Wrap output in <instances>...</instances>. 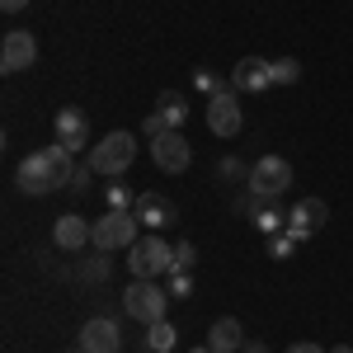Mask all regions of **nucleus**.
Returning a JSON list of instances; mask_svg holds the SVG:
<instances>
[{
    "instance_id": "1",
    "label": "nucleus",
    "mask_w": 353,
    "mask_h": 353,
    "mask_svg": "<svg viewBox=\"0 0 353 353\" xmlns=\"http://www.w3.org/2000/svg\"><path fill=\"white\" fill-rule=\"evenodd\" d=\"M14 174H19V189L33 193V198L57 193V189H66L71 174H76V151H66L61 141H52V146H43V151H28Z\"/></svg>"
},
{
    "instance_id": "2",
    "label": "nucleus",
    "mask_w": 353,
    "mask_h": 353,
    "mask_svg": "<svg viewBox=\"0 0 353 353\" xmlns=\"http://www.w3.org/2000/svg\"><path fill=\"white\" fill-rule=\"evenodd\" d=\"M132 161H137V137L132 132H104V141H94V146H90V165H94L104 179L128 174Z\"/></svg>"
},
{
    "instance_id": "3",
    "label": "nucleus",
    "mask_w": 353,
    "mask_h": 353,
    "mask_svg": "<svg viewBox=\"0 0 353 353\" xmlns=\"http://www.w3.org/2000/svg\"><path fill=\"white\" fill-rule=\"evenodd\" d=\"M165 306H170V288H156V278H132V288L123 292V311L141 325L165 321Z\"/></svg>"
},
{
    "instance_id": "4",
    "label": "nucleus",
    "mask_w": 353,
    "mask_h": 353,
    "mask_svg": "<svg viewBox=\"0 0 353 353\" xmlns=\"http://www.w3.org/2000/svg\"><path fill=\"white\" fill-rule=\"evenodd\" d=\"M128 269H132V278H161V273L174 269V245L161 241V236H141L128 250Z\"/></svg>"
},
{
    "instance_id": "5",
    "label": "nucleus",
    "mask_w": 353,
    "mask_h": 353,
    "mask_svg": "<svg viewBox=\"0 0 353 353\" xmlns=\"http://www.w3.org/2000/svg\"><path fill=\"white\" fill-rule=\"evenodd\" d=\"M292 189V161L288 156H259L250 170V193L254 198H283Z\"/></svg>"
},
{
    "instance_id": "6",
    "label": "nucleus",
    "mask_w": 353,
    "mask_h": 353,
    "mask_svg": "<svg viewBox=\"0 0 353 353\" xmlns=\"http://www.w3.org/2000/svg\"><path fill=\"white\" fill-rule=\"evenodd\" d=\"M137 245V212H104L94 221V250H132Z\"/></svg>"
},
{
    "instance_id": "7",
    "label": "nucleus",
    "mask_w": 353,
    "mask_h": 353,
    "mask_svg": "<svg viewBox=\"0 0 353 353\" xmlns=\"http://www.w3.org/2000/svg\"><path fill=\"white\" fill-rule=\"evenodd\" d=\"M208 128H212V132H217V137H236V132H241V128H245V113H241V94H236L231 85H226L221 94H212V99H208Z\"/></svg>"
},
{
    "instance_id": "8",
    "label": "nucleus",
    "mask_w": 353,
    "mask_h": 353,
    "mask_svg": "<svg viewBox=\"0 0 353 353\" xmlns=\"http://www.w3.org/2000/svg\"><path fill=\"white\" fill-rule=\"evenodd\" d=\"M151 161L161 165L165 174H184V170L193 165V146L184 141V132H179V128H170L165 137H156V141H151Z\"/></svg>"
},
{
    "instance_id": "9",
    "label": "nucleus",
    "mask_w": 353,
    "mask_h": 353,
    "mask_svg": "<svg viewBox=\"0 0 353 353\" xmlns=\"http://www.w3.org/2000/svg\"><path fill=\"white\" fill-rule=\"evenodd\" d=\"M38 61V43H33V33L28 28H10L5 33V43H0V71H28Z\"/></svg>"
},
{
    "instance_id": "10",
    "label": "nucleus",
    "mask_w": 353,
    "mask_h": 353,
    "mask_svg": "<svg viewBox=\"0 0 353 353\" xmlns=\"http://www.w3.org/2000/svg\"><path fill=\"white\" fill-rule=\"evenodd\" d=\"M231 90L236 94H264L273 90V71L264 57H241L236 66H231Z\"/></svg>"
},
{
    "instance_id": "11",
    "label": "nucleus",
    "mask_w": 353,
    "mask_h": 353,
    "mask_svg": "<svg viewBox=\"0 0 353 353\" xmlns=\"http://www.w3.org/2000/svg\"><path fill=\"white\" fill-rule=\"evenodd\" d=\"M330 221V203L325 198H301L297 208H292V217H288V231H292V241H311L321 226Z\"/></svg>"
},
{
    "instance_id": "12",
    "label": "nucleus",
    "mask_w": 353,
    "mask_h": 353,
    "mask_svg": "<svg viewBox=\"0 0 353 353\" xmlns=\"http://www.w3.org/2000/svg\"><path fill=\"white\" fill-rule=\"evenodd\" d=\"M81 349L85 353H118V349H123V330H118V321H113V316H94V321H85Z\"/></svg>"
},
{
    "instance_id": "13",
    "label": "nucleus",
    "mask_w": 353,
    "mask_h": 353,
    "mask_svg": "<svg viewBox=\"0 0 353 353\" xmlns=\"http://www.w3.org/2000/svg\"><path fill=\"white\" fill-rule=\"evenodd\" d=\"M52 245L66 250V254H76V250H85V245H94V226H90L85 217H76V212H61V217L52 221Z\"/></svg>"
},
{
    "instance_id": "14",
    "label": "nucleus",
    "mask_w": 353,
    "mask_h": 353,
    "mask_svg": "<svg viewBox=\"0 0 353 353\" xmlns=\"http://www.w3.org/2000/svg\"><path fill=\"white\" fill-rule=\"evenodd\" d=\"M52 128H57V141L66 146V151H85L90 146V118H85V109H66L52 118Z\"/></svg>"
},
{
    "instance_id": "15",
    "label": "nucleus",
    "mask_w": 353,
    "mask_h": 353,
    "mask_svg": "<svg viewBox=\"0 0 353 353\" xmlns=\"http://www.w3.org/2000/svg\"><path fill=\"white\" fill-rule=\"evenodd\" d=\"M137 221L151 226V231H165V226L179 221V208H174L165 193H141V198H137Z\"/></svg>"
},
{
    "instance_id": "16",
    "label": "nucleus",
    "mask_w": 353,
    "mask_h": 353,
    "mask_svg": "<svg viewBox=\"0 0 353 353\" xmlns=\"http://www.w3.org/2000/svg\"><path fill=\"white\" fill-rule=\"evenodd\" d=\"M208 349L212 353H241L245 349V330L236 316H221V321H212L208 325Z\"/></svg>"
},
{
    "instance_id": "17",
    "label": "nucleus",
    "mask_w": 353,
    "mask_h": 353,
    "mask_svg": "<svg viewBox=\"0 0 353 353\" xmlns=\"http://www.w3.org/2000/svg\"><path fill=\"white\" fill-rule=\"evenodd\" d=\"M250 217H254V231L278 236V231H288V217H292V212H283V208H278V198H254Z\"/></svg>"
},
{
    "instance_id": "18",
    "label": "nucleus",
    "mask_w": 353,
    "mask_h": 353,
    "mask_svg": "<svg viewBox=\"0 0 353 353\" xmlns=\"http://www.w3.org/2000/svg\"><path fill=\"white\" fill-rule=\"evenodd\" d=\"M109 273H113V259L99 250V254H85L81 264H76V283L81 288H99V283H109Z\"/></svg>"
},
{
    "instance_id": "19",
    "label": "nucleus",
    "mask_w": 353,
    "mask_h": 353,
    "mask_svg": "<svg viewBox=\"0 0 353 353\" xmlns=\"http://www.w3.org/2000/svg\"><path fill=\"white\" fill-rule=\"evenodd\" d=\"M156 113H161L170 128H184V123H189V104H184V94H179V90H161Z\"/></svg>"
},
{
    "instance_id": "20",
    "label": "nucleus",
    "mask_w": 353,
    "mask_h": 353,
    "mask_svg": "<svg viewBox=\"0 0 353 353\" xmlns=\"http://www.w3.org/2000/svg\"><path fill=\"white\" fill-rule=\"evenodd\" d=\"M104 198H109V212H137V198H141V193H137L132 184H123V179H109Z\"/></svg>"
},
{
    "instance_id": "21",
    "label": "nucleus",
    "mask_w": 353,
    "mask_h": 353,
    "mask_svg": "<svg viewBox=\"0 0 353 353\" xmlns=\"http://www.w3.org/2000/svg\"><path fill=\"white\" fill-rule=\"evenodd\" d=\"M174 339H179V330L170 325V321H156V325H146V339H141V344H146L151 353H170Z\"/></svg>"
},
{
    "instance_id": "22",
    "label": "nucleus",
    "mask_w": 353,
    "mask_h": 353,
    "mask_svg": "<svg viewBox=\"0 0 353 353\" xmlns=\"http://www.w3.org/2000/svg\"><path fill=\"white\" fill-rule=\"evenodd\" d=\"M273 71V85H297L301 81V61L297 57H278V61H269Z\"/></svg>"
},
{
    "instance_id": "23",
    "label": "nucleus",
    "mask_w": 353,
    "mask_h": 353,
    "mask_svg": "<svg viewBox=\"0 0 353 353\" xmlns=\"http://www.w3.org/2000/svg\"><path fill=\"white\" fill-rule=\"evenodd\" d=\"M193 85H198V94H203V99H212V94H221L231 81H221L212 66H198V71H193Z\"/></svg>"
},
{
    "instance_id": "24",
    "label": "nucleus",
    "mask_w": 353,
    "mask_h": 353,
    "mask_svg": "<svg viewBox=\"0 0 353 353\" xmlns=\"http://www.w3.org/2000/svg\"><path fill=\"white\" fill-rule=\"evenodd\" d=\"M250 170H254V165H245L241 156H226V161L217 165V174H221V179H231V184H236V179H245V184H250Z\"/></svg>"
},
{
    "instance_id": "25",
    "label": "nucleus",
    "mask_w": 353,
    "mask_h": 353,
    "mask_svg": "<svg viewBox=\"0 0 353 353\" xmlns=\"http://www.w3.org/2000/svg\"><path fill=\"white\" fill-rule=\"evenodd\" d=\"M292 250H297L292 231H278V236H269V259H292Z\"/></svg>"
},
{
    "instance_id": "26",
    "label": "nucleus",
    "mask_w": 353,
    "mask_h": 353,
    "mask_svg": "<svg viewBox=\"0 0 353 353\" xmlns=\"http://www.w3.org/2000/svg\"><path fill=\"white\" fill-rule=\"evenodd\" d=\"M94 174H99V170H94L90 161H85V165H76V174H71V184H66V189H71V193H90Z\"/></svg>"
},
{
    "instance_id": "27",
    "label": "nucleus",
    "mask_w": 353,
    "mask_h": 353,
    "mask_svg": "<svg viewBox=\"0 0 353 353\" xmlns=\"http://www.w3.org/2000/svg\"><path fill=\"white\" fill-rule=\"evenodd\" d=\"M170 297H193V273H179V269H170Z\"/></svg>"
},
{
    "instance_id": "28",
    "label": "nucleus",
    "mask_w": 353,
    "mask_h": 353,
    "mask_svg": "<svg viewBox=\"0 0 353 353\" xmlns=\"http://www.w3.org/2000/svg\"><path fill=\"white\" fill-rule=\"evenodd\" d=\"M193 264H198V250H193L189 241H179V245H174V269H179V273H193Z\"/></svg>"
},
{
    "instance_id": "29",
    "label": "nucleus",
    "mask_w": 353,
    "mask_h": 353,
    "mask_svg": "<svg viewBox=\"0 0 353 353\" xmlns=\"http://www.w3.org/2000/svg\"><path fill=\"white\" fill-rule=\"evenodd\" d=\"M141 132H146V137H151V141H156V137H165V132H170V123H165L161 113L151 109V113H146V118H141Z\"/></svg>"
},
{
    "instance_id": "30",
    "label": "nucleus",
    "mask_w": 353,
    "mask_h": 353,
    "mask_svg": "<svg viewBox=\"0 0 353 353\" xmlns=\"http://www.w3.org/2000/svg\"><path fill=\"white\" fill-rule=\"evenodd\" d=\"M288 353H330V349H321V344H311V339H301V344H292Z\"/></svg>"
},
{
    "instance_id": "31",
    "label": "nucleus",
    "mask_w": 353,
    "mask_h": 353,
    "mask_svg": "<svg viewBox=\"0 0 353 353\" xmlns=\"http://www.w3.org/2000/svg\"><path fill=\"white\" fill-rule=\"evenodd\" d=\"M0 10L5 14H19V10H28V0H0Z\"/></svg>"
},
{
    "instance_id": "32",
    "label": "nucleus",
    "mask_w": 353,
    "mask_h": 353,
    "mask_svg": "<svg viewBox=\"0 0 353 353\" xmlns=\"http://www.w3.org/2000/svg\"><path fill=\"white\" fill-rule=\"evenodd\" d=\"M245 353H273V349L264 344V339H254V344H245Z\"/></svg>"
},
{
    "instance_id": "33",
    "label": "nucleus",
    "mask_w": 353,
    "mask_h": 353,
    "mask_svg": "<svg viewBox=\"0 0 353 353\" xmlns=\"http://www.w3.org/2000/svg\"><path fill=\"white\" fill-rule=\"evenodd\" d=\"M330 353H353V344H334V349H330Z\"/></svg>"
},
{
    "instance_id": "34",
    "label": "nucleus",
    "mask_w": 353,
    "mask_h": 353,
    "mask_svg": "<svg viewBox=\"0 0 353 353\" xmlns=\"http://www.w3.org/2000/svg\"><path fill=\"white\" fill-rule=\"evenodd\" d=\"M189 353H212V349H208V344H203V349H189Z\"/></svg>"
},
{
    "instance_id": "35",
    "label": "nucleus",
    "mask_w": 353,
    "mask_h": 353,
    "mask_svg": "<svg viewBox=\"0 0 353 353\" xmlns=\"http://www.w3.org/2000/svg\"><path fill=\"white\" fill-rule=\"evenodd\" d=\"M66 353H85V349H81V344H76V349H66Z\"/></svg>"
}]
</instances>
